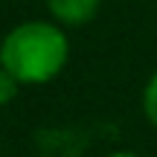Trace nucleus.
Listing matches in <instances>:
<instances>
[{"label":"nucleus","mask_w":157,"mask_h":157,"mask_svg":"<svg viewBox=\"0 0 157 157\" xmlns=\"http://www.w3.org/2000/svg\"><path fill=\"white\" fill-rule=\"evenodd\" d=\"M70 61V38L56 21H26L3 35L0 67L21 84H47Z\"/></svg>","instance_id":"1"},{"label":"nucleus","mask_w":157,"mask_h":157,"mask_svg":"<svg viewBox=\"0 0 157 157\" xmlns=\"http://www.w3.org/2000/svg\"><path fill=\"white\" fill-rule=\"evenodd\" d=\"M50 21L58 26H84L96 17L102 0H44Z\"/></svg>","instance_id":"2"},{"label":"nucleus","mask_w":157,"mask_h":157,"mask_svg":"<svg viewBox=\"0 0 157 157\" xmlns=\"http://www.w3.org/2000/svg\"><path fill=\"white\" fill-rule=\"evenodd\" d=\"M143 117L148 119V125L157 128V70L143 87Z\"/></svg>","instance_id":"3"},{"label":"nucleus","mask_w":157,"mask_h":157,"mask_svg":"<svg viewBox=\"0 0 157 157\" xmlns=\"http://www.w3.org/2000/svg\"><path fill=\"white\" fill-rule=\"evenodd\" d=\"M21 87H23V84L17 82V78L12 76L9 70H6V67H0V108L12 105V102L17 99V93H21Z\"/></svg>","instance_id":"4"},{"label":"nucleus","mask_w":157,"mask_h":157,"mask_svg":"<svg viewBox=\"0 0 157 157\" xmlns=\"http://www.w3.org/2000/svg\"><path fill=\"white\" fill-rule=\"evenodd\" d=\"M105 157H140L137 151H128V148H117V151H108Z\"/></svg>","instance_id":"5"}]
</instances>
